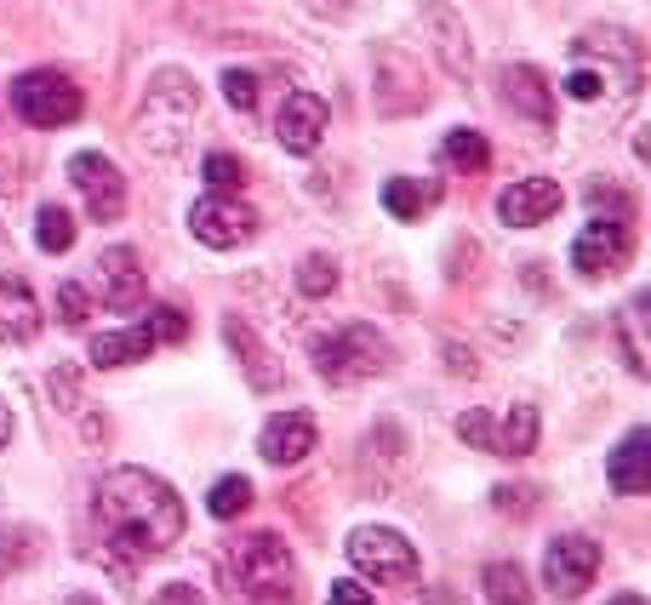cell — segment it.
Returning a JSON list of instances; mask_svg holds the SVG:
<instances>
[{
	"instance_id": "34",
	"label": "cell",
	"mask_w": 651,
	"mask_h": 605,
	"mask_svg": "<svg viewBox=\"0 0 651 605\" xmlns=\"http://www.w3.org/2000/svg\"><path fill=\"white\" fill-rule=\"evenodd\" d=\"M46 400H52L58 412H74V406H81V371L52 366V371H46Z\"/></svg>"
},
{
	"instance_id": "30",
	"label": "cell",
	"mask_w": 651,
	"mask_h": 605,
	"mask_svg": "<svg viewBox=\"0 0 651 605\" xmlns=\"http://www.w3.org/2000/svg\"><path fill=\"white\" fill-rule=\"evenodd\" d=\"M252 481H246V474H223V481L212 486V497H206V509L217 514V520H240L246 509H252Z\"/></svg>"
},
{
	"instance_id": "15",
	"label": "cell",
	"mask_w": 651,
	"mask_h": 605,
	"mask_svg": "<svg viewBox=\"0 0 651 605\" xmlns=\"http://www.w3.org/2000/svg\"><path fill=\"white\" fill-rule=\"evenodd\" d=\"M497 92H504L509 115L532 120V126H555V92H548V81H543L537 63H504V74H497Z\"/></svg>"
},
{
	"instance_id": "8",
	"label": "cell",
	"mask_w": 651,
	"mask_h": 605,
	"mask_svg": "<svg viewBox=\"0 0 651 605\" xmlns=\"http://www.w3.org/2000/svg\"><path fill=\"white\" fill-rule=\"evenodd\" d=\"M629 258H635V229H629V217H606V212H600L589 229L571 240V269H578L583 281H606V274L629 269Z\"/></svg>"
},
{
	"instance_id": "36",
	"label": "cell",
	"mask_w": 651,
	"mask_h": 605,
	"mask_svg": "<svg viewBox=\"0 0 651 605\" xmlns=\"http://www.w3.org/2000/svg\"><path fill=\"white\" fill-rule=\"evenodd\" d=\"M149 343H184L189 337V320H184V309H149Z\"/></svg>"
},
{
	"instance_id": "39",
	"label": "cell",
	"mask_w": 651,
	"mask_h": 605,
	"mask_svg": "<svg viewBox=\"0 0 651 605\" xmlns=\"http://www.w3.org/2000/svg\"><path fill=\"white\" fill-rule=\"evenodd\" d=\"M589 206L594 212H612V217H629L635 200H629V189H617V183H589Z\"/></svg>"
},
{
	"instance_id": "3",
	"label": "cell",
	"mask_w": 651,
	"mask_h": 605,
	"mask_svg": "<svg viewBox=\"0 0 651 605\" xmlns=\"http://www.w3.org/2000/svg\"><path fill=\"white\" fill-rule=\"evenodd\" d=\"M571 58L578 69L566 74V92L594 104V97H635L640 81H646V52L629 29H617V23H594L571 40Z\"/></svg>"
},
{
	"instance_id": "32",
	"label": "cell",
	"mask_w": 651,
	"mask_h": 605,
	"mask_svg": "<svg viewBox=\"0 0 651 605\" xmlns=\"http://www.w3.org/2000/svg\"><path fill=\"white\" fill-rule=\"evenodd\" d=\"M537 502H543V491L525 486V481H504V486L492 491V509H497V514H514V520L537 514Z\"/></svg>"
},
{
	"instance_id": "35",
	"label": "cell",
	"mask_w": 651,
	"mask_h": 605,
	"mask_svg": "<svg viewBox=\"0 0 651 605\" xmlns=\"http://www.w3.org/2000/svg\"><path fill=\"white\" fill-rule=\"evenodd\" d=\"M58 320H63V325H86V320H92V292H86L81 281H63V286H58Z\"/></svg>"
},
{
	"instance_id": "27",
	"label": "cell",
	"mask_w": 651,
	"mask_h": 605,
	"mask_svg": "<svg viewBox=\"0 0 651 605\" xmlns=\"http://www.w3.org/2000/svg\"><path fill=\"white\" fill-rule=\"evenodd\" d=\"M646 309H651V297H635L629 309L617 315V348H623V366H629L635 377H646V371H651V360H646V337H640Z\"/></svg>"
},
{
	"instance_id": "22",
	"label": "cell",
	"mask_w": 651,
	"mask_h": 605,
	"mask_svg": "<svg viewBox=\"0 0 651 605\" xmlns=\"http://www.w3.org/2000/svg\"><path fill=\"white\" fill-rule=\"evenodd\" d=\"M440 161H446V171H458V178H481V171L492 166V143H486V132L458 126V132H446Z\"/></svg>"
},
{
	"instance_id": "41",
	"label": "cell",
	"mask_w": 651,
	"mask_h": 605,
	"mask_svg": "<svg viewBox=\"0 0 651 605\" xmlns=\"http://www.w3.org/2000/svg\"><path fill=\"white\" fill-rule=\"evenodd\" d=\"M149 605H206V600H200L189 583H166V589H161L155 600H149Z\"/></svg>"
},
{
	"instance_id": "43",
	"label": "cell",
	"mask_w": 651,
	"mask_h": 605,
	"mask_svg": "<svg viewBox=\"0 0 651 605\" xmlns=\"http://www.w3.org/2000/svg\"><path fill=\"white\" fill-rule=\"evenodd\" d=\"M7 446H12V406L0 400V451H7Z\"/></svg>"
},
{
	"instance_id": "5",
	"label": "cell",
	"mask_w": 651,
	"mask_h": 605,
	"mask_svg": "<svg viewBox=\"0 0 651 605\" xmlns=\"http://www.w3.org/2000/svg\"><path fill=\"white\" fill-rule=\"evenodd\" d=\"M309 360L332 389H355L366 377L394 366V348L378 325H343V332H315L309 337Z\"/></svg>"
},
{
	"instance_id": "10",
	"label": "cell",
	"mask_w": 651,
	"mask_h": 605,
	"mask_svg": "<svg viewBox=\"0 0 651 605\" xmlns=\"http://www.w3.org/2000/svg\"><path fill=\"white\" fill-rule=\"evenodd\" d=\"M594 577H600V543L594 537L566 532V537L548 543V554H543V589L555 594V600H583L594 589Z\"/></svg>"
},
{
	"instance_id": "18",
	"label": "cell",
	"mask_w": 651,
	"mask_h": 605,
	"mask_svg": "<svg viewBox=\"0 0 651 605\" xmlns=\"http://www.w3.org/2000/svg\"><path fill=\"white\" fill-rule=\"evenodd\" d=\"M560 206H566V194L548 178H525V183H509L497 194V217H504L509 229H537V223H548Z\"/></svg>"
},
{
	"instance_id": "47",
	"label": "cell",
	"mask_w": 651,
	"mask_h": 605,
	"mask_svg": "<svg viewBox=\"0 0 651 605\" xmlns=\"http://www.w3.org/2000/svg\"><path fill=\"white\" fill-rule=\"evenodd\" d=\"M63 605H97V600H92V594H69Z\"/></svg>"
},
{
	"instance_id": "20",
	"label": "cell",
	"mask_w": 651,
	"mask_h": 605,
	"mask_svg": "<svg viewBox=\"0 0 651 605\" xmlns=\"http://www.w3.org/2000/svg\"><path fill=\"white\" fill-rule=\"evenodd\" d=\"M606 474H612V486L623 497H646L651 491V428H629V435H623Z\"/></svg>"
},
{
	"instance_id": "46",
	"label": "cell",
	"mask_w": 651,
	"mask_h": 605,
	"mask_svg": "<svg viewBox=\"0 0 651 605\" xmlns=\"http://www.w3.org/2000/svg\"><path fill=\"white\" fill-rule=\"evenodd\" d=\"M612 605H646V600H640V594H617Z\"/></svg>"
},
{
	"instance_id": "9",
	"label": "cell",
	"mask_w": 651,
	"mask_h": 605,
	"mask_svg": "<svg viewBox=\"0 0 651 605\" xmlns=\"http://www.w3.org/2000/svg\"><path fill=\"white\" fill-rule=\"evenodd\" d=\"M189 229L200 246H212V251H229V246H246L258 235V212L246 206L240 194L229 189H212L206 200H194V212H189Z\"/></svg>"
},
{
	"instance_id": "44",
	"label": "cell",
	"mask_w": 651,
	"mask_h": 605,
	"mask_svg": "<svg viewBox=\"0 0 651 605\" xmlns=\"http://www.w3.org/2000/svg\"><path fill=\"white\" fill-rule=\"evenodd\" d=\"M423 605H458V594L452 589H429V594H423Z\"/></svg>"
},
{
	"instance_id": "11",
	"label": "cell",
	"mask_w": 651,
	"mask_h": 605,
	"mask_svg": "<svg viewBox=\"0 0 651 605\" xmlns=\"http://www.w3.org/2000/svg\"><path fill=\"white\" fill-rule=\"evenodd\" d=\"M69 183L86 194V206L97 223H120L127 217V178H120V166L104 161L97 149H81V155L69 161Z\"/></svg>"
},
{
	"instance_id": "26",
	"label": "cell",
	"mask_w": 651,
	"mask_h": 605,
	"mask_svg": "<svg viewBox=\"0 0 651 605\" xmlns=\"http://www.w3.org/2000/svg\"><path fill=\"white\" fill-rule=\"evenodd\" d=\"M40 554H46V537L35 532L29 520H12L7 532H0V577H7V571H23V566H35Z\"/></svg>"
},
{
	"instance_id": "16",
	"label": "cell",
	"mask_w": 651,
	"mask_h": 605,
	"mask_svg": "<svg viewBox=\"0 0 651 605\" xmlns=\"http://www.w3.org/2000/svg\"><path fill=\"white\" fill-rule=\"evenodd\" d=\"M274 138H281L286 155H315L326 138V104L315 92H286L281 115H274Z\"/></svg>"
},
{
	"instance_id": "1",
	"label": "cell",
	"mask_w": 651,
	"mask_h": 605,
	"mask_svg": "<svg viewBox=\"0 0 651 605\" xmlns=\"http://www.w3.org/2000/svg\"><path fill=\"white\" fill-rule=\"evenodd\" d=\"M92 520L104 532L109 554L120 560V571H132V560H149V554H166L184 537V497L171 491L161 474L149 468H109L92 491Z\"/></svg>"
},
{
	"instance_id": "31",
	"label": "cell",
	"mask_w": 651,
	"mask_h": 605,
	"mask_svg": "<svg viewBox=\"0 0 651 605\" xmlns=\"http://www.w3.org/2000/svg\"><path fill=\"white\" fill-rule=\"evenodd\" d=\"M35 246L52 251V258H63V251L74 246V217L63 206H40L35 212Z\"/></svg>"
},
{
	"instance_id": "23",
	"label": "cell",
	"mask_w": 651,
	"mask_h": 605,
	"mask_svg": "<svg viewBox=\"0 0 651 605\" xmlns=\"http://www.w3.org/2000/svg\"><path fill=\"white\" fill-rule=\"evenodd\" d=\"M223 337H229V348H235V355H240L246 366H252V389H258V394H269V389H281V366H274V360L263 355V348H258V337H252V325H240V320L229 315V320H223Z\"/></svg>"
},
{
	"instance_id": "29",
	"label": "cell",
	"mask_w": 651,
	"mask_h": 605,
	"mask_svg": "<svg viewBox=\"0 0 651 605\" xmlns=\"http://www.w3.org/2000/svg\"><path fill=\"white\" fill-rule=\"evenodd\" d=\"M338 281H343V274H338V258H332V251H309V258L297 263V292L315 297V302H320V297H332Z\"/></svg>"
},
{
	"instance_id": "19",
	"label": "cell",
	"mask_w": 651,
	"mask_h": 605,
	"mask_svg": "<svg viewBox=\"0 0 651 605\" xmlns=\"http://www.w3.org/2000/svg\"><path fill=\"white\" fill-rule=\"evenodd\" d=\"M40 337V297L23 274H0V343H35Z\"/></svg>"
},
{
	"instance_id": "45",
	"label": "cell",
	"mask_w": 651,
	"mask_h": 605,
	"mask_svg": "<svg viewBox=\"0 0 651 605\" xmlns=\"http://www.w3.org/2000/svg\"><path fill=\"white\" fill-rule=\"evenodd\" d=\"M446 360H452L458 371H474V355H463V348H446Z\"/></svg>"
},
{
	"instance_id": "4",
	"label": "cell",
	"mask_w": 651,
	"mask_h": 605,
	"mask_svg": "<svg viewBox=\"0 0 651 605\" xmlns=\"http://www.w3.org/2000/svg\"><path fill=\"white\" fill-rule=\"evenodd\" d=\"M200 120V86L184 69H155L143 86V109H138V138L155 155H184V143Z\"/></svg>"
},
{
	"instance_id": "6",
	"label": "cell",
	"mask_w": 651,
	"mask_h": 605,
	"mask_svg": "<svg viewBox=\"0 0 651 605\" xmlns=\"http://www.w3.org/2000/svg\"><path fill=\"white\" fill-rule=\"evenodd\" d=\"M12 109H17V120L40 126V132H58V126L81 120L86 97H81V86H74L69 74H58V69H23L17 81H12Z\"/></svg>"
},
{
	"instance_id": "12",
	"label": "cell",
	"mask_w": 651,
	"mask_h": 605,
	"mask_svg": "<svg viewBox=\"0 0 651 605\" xmlns=\"http://www.w3.org/2000/svg\"><path fill=\"white\" fill-rule=\"evenodd\" d=\"M371 81H378V109L383 115H417L423 104H429V81H423V69L406 52H394V46L378 52Z\"/></svg>"
},
{
	"instance_id": "25",
	"label": "cell",
	"mask_w": 651,
	"mask_h": 605,
	"mask_svg": "<svg viewBox=\"0 0 651 605\" xmlns=\"http://www.w3.org/2000/svg\"><path fill=\"white\" fill-rule=\"evenodd\" d=\"M149 332H104V337H92V366H104V371H115V366H138V360H149Z\"/></svg>"
},
{
	"instance_id": "38",
	"label": "cell",
	"mask_w": 651,
	"mask_h": 605,
	"mask_svg": "<svg viewBox=\"0 0 651 605\" xmlns=\"http://www.w3.org/2000/svg\"><path fill=\"white\" fill-rule=\"evenodd\" d=\"M458 440H463V446H481V451H492V440H497V423H492V412H463V417H458Z\"/></svg>"
},
{
	"instance_id": "37",
	"label": "cell",
	"mask_w": 651,
	"mask_h": 605,
	"mask_svg": "<svg viewBox=\"0 0 651 605\" xmlns=\"http://www.w3.org/2000/svg\"><path fill=\"white\" fill-rule=\"evenodd\" d=\"M223 97L246 115V109H258V74L252 69H223Z\"/></svg>"
},
{
	"instance_id": "14",
	"label": "cell",
	"mask_w": 651,
	"mask_h": 605,
	"mask_svg": "<svg viewBox=\"0 0 651 605\" xmlns=\"http://www.w3.org/2000/svg\"><path fill=\"white\" fill-rule=\"evenodd\" d=\"M423 35H429V46H435V58L446 63V74H452V81H469V74H474V46H469L463 17L446 7V0H429V7H423Z\"/></svg>"
},
{
	"instance_id": "21",
	"label": "cell",
	"mask_w": 651,
	"mask_h": 605,
	"mask_svg": "<svg viewBox=\"0 0 651 605\" xmlns=\"http://www.w3.org/2000/svg\"><path fill=\"white\" fill-rule=\"evenodd\" d=\"M440 206V183L435 178H389L383 183V212L400 223H423Z\"/></svg>"
},
{
	"instance_id": "40",
	"label": "cell",
	"mask_w": 651,
	"mask_h": 605,
	"mask_svg": "<svg viewBox=\"0 0 651 605\" xmlns=\"http://www.w3.org/2000/svg\"><path fill=\"white\" fill-rule=\"evenodd\" d=\"M326 605H378V600H371L360 583H348V577H343V583H332V594H326Z\"/></svg>"
},
{
	"instance_id": "33",
	"label": "cell",
	"mask_w": 651,
	"mask_h": 605,
	"mask_svg": "<svg viewBox=\"0 0 651 605\" xmlns=\"http://www.w3.org/2000/svg\"><path fill=\"white\" fill-rule=\"evenodd\" d=\"M200 171H206L212 189H240V183H246V161L229 155V149H212V155L200 161Z\"/></svg>"
},
{
	"instance_id": "13",
	"label": "cell",
	"mask_w": 651,
	"mask_h": 605,
	"mask_svg": "<svg viewBox=\"0 0 651 605\" xmlns=\"http://www.w3.org/2000/svg\"><path fill=\"white\" fill-rule=\"evenodd\" d=\"M104 309L115 315H132L143 309V297H149V274L138 263V251L132 246H109L104 258H97V292H92Z\"/></svg>"
},
{
	"instance_id": "2",
	"label": "cell",
	"mask_w": 651,
	"mask_h": 605,
	"mask_svg": "<svg viewBox=\"0 0 651 605\" xmlns=\"http://www.w3.org/2000/svg\"><path fill=\"white\" fill-rule=\"evenodd\" d=\"M217 583L229 605H304V571L274 532H240L217 554Z\"/></svg>"
},
{
	"instance_id": "7",
	"label": "cell",
	"mask_w": 651,
	"mask_h": 605,
	"mask_svg": "<svg viewBox=\"0 0 651 605\" xmlns=\"http://www.w3.org/2000/svg\"><path fill=\"white\" fill-rule=\"evenodd\" d=\"M348 566L360 577L383 589H412L417 583V548L389 532V525H360V532H348Z\"/></svg>"
},
{
	"instance_id": "28",
	"label": "cell",
	"mask_w": 651,
	"mask_h": 605,
	"mask_svg": "<svg viewBox=\"0 0 651 605\" xmlns=\"http://www.w3.org/2000/svg\"><path fill=\"white\" fill-rule=\"evenodd\" d=\"M481 583H486V605H532V583H525V571L509 560H492L481 571Z\"/></svg>"
},
{
	"instance_id": "24",
	"label": "cell",
	"mask_w": 651,
	"mask_h": 605,
	"mask_svg": "<svg viewBox=\"0 0 651 605\" xmlns=\"http://www.w3.org/2000/svg\"><path fill=\"white\" fill-rule=\"evenodd\" d=\"M537 423H543L537 406H525V400H520V406L497 423L492 451H497V458H532V451H537Z\"/></svg>"
},
{
	"instance_id": "17",
	"label": "cell",
	"mask_w": 651,
	"mask_h": 605,
	"mask_svg": "<svg viewBox=\"0 0 651 605\" xmlns=\"http://www.w3.org/2000/svg\"><path fill=\"white\" fill-rule=\"evenodd\" d=\"M320 440V428L309 412H281V417H269L263 423V435H258V458L274 463V468H292V463H304L309 451Z\"/></svg>"
},
{
	"instance_id": "42",
	"label": "cell",
	"mask_w": 651,
	"mask_h": 605,
	"mask_svg": "<svg viewBox=\"0 0 651 605\" xmlns=\"http://www.w3.org/2000/svg\"><path fill=\"white\" fill-rule=\"evenodd\" d=\"M81 440H86V446H104V440H109V417H97V412H92L86 428H81Z\"/></svg>"
}]
</instances>
